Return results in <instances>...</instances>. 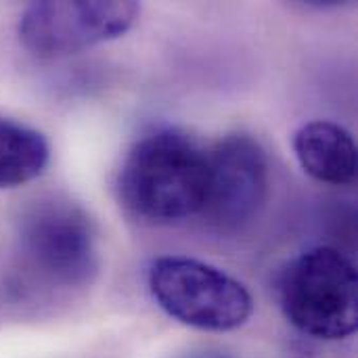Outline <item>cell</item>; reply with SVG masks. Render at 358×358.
I'll use <instances>...</instances> for the list:
<instances>
[{
    "instance_id": "6da1fadb",
    "label": "cell",
    "mask_w": 358,
    "mask_h": 358,
    "mask_svg": "<svg viewBox=\"0 0 358 358\" xmlns=\"http://www.w3.org/2000/svg\"><path fill=\"white\" fill-rule=\"evenodd\" d=\"M210 182V149L187 130L164 128L128 151L117 193L122 206L149 224H170L201 214Z\"/></svg>"
},
{
    "instance_id": "7a4b0ae2",
    "label": "cell",
    "mask_w": 358,
    "mask_h": 358,
    "mask_svg": "<svg viewBox=\"0 0 358 358\" xmlns=\"http://www.w3.org/2000/svg\"><path fill=\"white\" fill-rule=\"evenodd\" d=\"M279 302L285 319L317 340H346L358 325L355 264L334 248L300 254L281 275Z\"/></svg>"
},
{
    "instance_id": "3957f363",
    "label": "cell",
    "mask_w": 358,
    "mask_h": 358,
    "mask_svg": "<svg viewBox=\"0 0 358 358\" xmlns=\"http://www.w3.org/2000/svg\"><path fill=\"white\" fill-rule=\"evenodd\" d=\"M149 289L168 317L201 331L239 329L254 313V298L241 281L187 256L153 260Z\"/></svg>"
},
{
    "instance_id": "277c9868",
    "label": "cell",
    "mask_w": 358,
    "mask_h": 358,
    "mask_svg": "<svg viewBox=\"0 0 358 358\" xmlns=\"http://www.w3.org/2000/svg\"><path fill=\"white\" fill-rule=\"evenodd\" d=\"M25 262L44 279L71 287L86 283L99 266L96 233L88 214L67 199H40L19 222Z\"/></svg>"
},
{
    "instance_id": "5b68a950",
    "label": "cell",
    "mask_w": 358,
    "mask_h": 358,
    "mask_svg": "<svg viewBox=\"0 0 358 358\" xmlns=\"http://www.w3.org/2000/svg\"><path fill=\"white\" fill-rule=\"evenodd\" d=\"M136 2H31L19 19V40L38 59H61L124 36L138 19Z\"/></svg>"
},
{
    "instance_id": "8992f818",
    "label": "cell",
    "mask_w": 358,
    "mask_h": 358,
    "mask_svg": "<svg viewBox=\"0 0 358 358\" xmlns=\"http://www.w3.org/2000/svg\"><path fill=\"white\" fill-rule=\"evenodd\" d=\"M268 162L262 145L243 132L227 134L210 149V182L201 214L210 224L235 231L266 203Z\"/></svg>"
},
{
    "instance_id": "52a82bcc",
    "label": "cell",
    "mask_w": 358,
    "mask_h": 358,
    "mask_svg": "<svg viewBox=\"0 0 358 358\" xmlns=\"http://www.w3.org/2000/svg\"><path fill=\"white\" fill-rule=\"evenodd\" d=\"M294 151L302 170L323 185L346 187L357 178V143L352 134L329 120H315L294 134Z\"/></svg>"
},
{
    "instance_id": "ba28073f",
    "label": "cell",
    "mask_w": 358,
    "mask_h": 358,
    "mask_svg": "<svg viewBox=\"0 0 358 358\" xmlns=\"http://www.w3.org/2000/svg\"><path fill=\"white\" fill-rule=\"evenodd\" d=\"M50 159V147L42 132L0 117V189H15L38 178Z\"/></svg>"
}]
</instances>
